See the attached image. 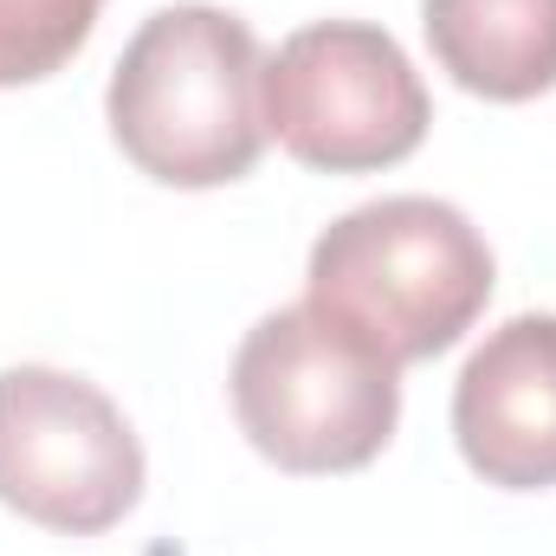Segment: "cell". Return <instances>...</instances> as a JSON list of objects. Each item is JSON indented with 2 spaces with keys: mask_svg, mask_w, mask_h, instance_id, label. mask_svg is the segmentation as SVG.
Returning a JSON list of instances; mask_svg holds the SVG:
<instances>
[{
  "mask_svg": "<svg viewBox=\"0 0 556 556\" xmlns=\"http://www.w3.org/2000/svg\"><path fill=\"white\" fill-rule=\"evenodd\" d=\"M111 137L162 188H227L266 149V52L227 7H162L124 46L111 91Z\"/></svg>",
  "mask_w": 556,
  "mask_h": 556,
  "instance_id": "cell-1",
  "label": "cell"
},
{
  "mask_svg": "<svg viewBox=\"0 0 556 556\" xmlns=\"http://www.w3.org/2000/svg\"><path fill=\"white\" fill-rule=\"evenodd\" d=\"M304 278L317 311L402 369L453 350L479 324L492 298V247L453 201L389 194L324 227Z\"/></svg>",
  "mask_w": 556,
  "mask_h": 556,
  "instance_id": "cell-2",
  "label": "cell"
},
{
  "mask_svg": "<svg viewBox=\"0 0 556 556\" xmlns=\"http://www.w3.org/2000/svg\"><path fill=\"white\" fill-rule=\"evenodd\" d=\"M233 415L278 472H356L402 420V369L304 298L247 330Z\"/></svg>",
  "mask_w": 556,
  "mask_h": 556,
  "instance_id": "cell-3",
  "label": "cell"
},
{
  "mask_svg": "<svg viewBox=\"0 0 556 556\" xmlns=\"http://www.w3.org/2000/svg\"><path fill=\"white\" fill-rule=\"evenodd\" d=\"M433 124L408 52L369 20H317L266 59V137L317 175L408 162Z\"/></svg>",
  "mask_w": 556,
  "mask_h": 556,
  "instance_id": "cell-4",
  "label": "cell"
},
{
  "mask_svg": "<svg viewBox=\"0 0 556 556\" xmlns=\"http://www.w3.org/2000/svg\"><path fill=\"white\" fill-rule=\"evenodd\" d=\"M142 498V446L124 408L65 369H0V505L65 531L98 538L124 525Z\"/></svg>",
  "mask_w": 556,
  "mask_h": 556,
  "instance_id": "cell-5",
  "label": "cell"
},
{
  "mask_svg": "<svg viewBox=\"0 0 556 556\" xmlns=\"http://www.w3.org/2000/svg\"><path fill=\"white\" fill-rule=\"evenodd\" d=\"M453 440L498 492L556 485V317L525 311L498 324L453 382Z\"/></svg>",
  "mask_w": 556,
  "mask_h": 556,
  "instance_id": "cell-6",
  "label": "cell"
},
{
  "mask_svg": "<svg viewBox=\"0 0 556 556\" xmlns=\"http://www.w3.org/2000/svg\"><path fill=\"white\" fill-rule=\"evenodd\" d=\"M440 72L492 104H525L556 85V0H420Z\"/></svg>",
  "mask_w": 556,
  "mask_h": 556,
  "instance_id": "cell-7",
  "label": "cell"
},
{
  "mask_svg": "<svg viewBox=\"0 0 556 556\" xmlns=\"http://www.w3.org/2000/svg\"><path fill=\"white\" fill-rule=\"evenodd\" d=\"M104 0H0V85H39L91 39Z\"/></svg>",
  "mask_w": 556,
  "mask_h": 556,
  "instance_id": "cell-8",
  "label": "cell"
}]
</instances>
